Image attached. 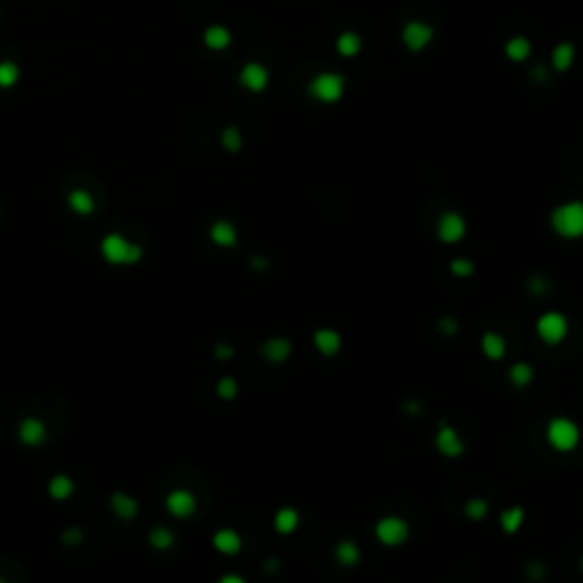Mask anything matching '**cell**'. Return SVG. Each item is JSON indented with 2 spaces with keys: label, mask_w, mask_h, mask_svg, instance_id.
Returning a JSON list of instances; mask_svg holds the SVG:
<instances>
[{
  "label": "cell",
  "mask_w": 583,
  "mask_h": 583,
  "mask_svg": "<svg viewBox=\"0 0 583 583\" xmlns=\"http://www.w3.org/2000/svg\"><path fill=\"white\" fill-rule=\"evenodd\" d=\"M581 438H583L581 426L572 417L556 415L545 426V440L549 449L556 451V454H563V456L574 454L581 445Z\"/></svg>",
  "instance_id": "cell-1"
},
{
  "label": "cell",
  "mask_w": 583,
  "mask_h": 583,
  "mask_svg": "<svg viewBox=\"0 0 583 583\" xmlns=\"http://www.w3.org/2000/svg\"><path fill=\"white\" fill-rule=\"evenodd\" d=\"M335 46H338V53L342 57H356L360 48H363V39H360L358 32H342Z\"/></svg>",
  "instance_id": "cell-30"
},
{
  "label": "cell",
  "mask_w": 583,
  "mask_h": 583,
  "mask_svg": "<svg viewBox=\"0 0 583 583\" xmlns=\"http://www.w3.org/2000/svg\"><path fill=\"white\" fill-rule=\"evenodd\" d=\"M215 358L219 360V363H228V360L235 358V347L228 342H217L215 344Z\"/></svg>",
  "instance_id": "cell-38"
},
{
  "label": "cell",
  "mask_w": 583,
  "mask_h": 583,
  "mask_svg": "<svg viewBox=\"0 0 583 583\" xmlns=\"http://www.w3.org/2000/svg\"><path fill=\"white\" fill-rule=\"evenodd\" d=\"M67 203H69V210L73 212V215H78V217H89V215H94V210H96L94 196L89 194L87 190H73V192H69Z\"/></svg>",
  "instance_id": "cell-24"
},
{
  "label": "cell",
  "mask_w": 583,
  "mask_h": 583,
  "mask_svg": "<svg viewBox=\"0 0 583 583\" xmlns=\"http://www.w3.org/2000/svg\"><path fill=\"white\" fill-rule=\"evenodd\" d=\"M574 57H577V48H574L570 41H563V44H558L552 53V67L558 73H565L570 71V67L574 64Z\"/></svg>",
  "instance_id": "cell-26"
},
{
  "label": "cell",
  "mask_w": 583,
  "mask_h": 583,
  "mask_svg": "<svg viewBox=\"0 0 583 583\" xmlns=\"http://www.w3.org/2000/svg\"><path fill=\"white\" fill-rule=\"evenodd\" d=\"M524 574H527V579L533 583H543L547 579V570L540 561H529L524 565Z\"/></svg>",
  "instance_id": "cell-37"
},
{
  "label": "cell",
  "mask_w": 583,
  "mask_h": 583,
  "mask_svg": "<svg viewBox=\"0 0 583 583\" xmlns=\"http://www.w3.org/2000/svg\"><path fill=\"white\" fill-rule=\"evenodd\" d=\"M221 146H224L228 153L242 151V133H240V128L226 126L224 130H221Z\"/></svg>",
  "instance_id": "cell-34"
},
{
  "label": "cell",
  "mask_w": 583,
  "mask_h": 583,
  "mask_svg": "<svg viewBox=\"0 0 583 583\" xmlns=\"http://www.w3.org/2000/svg\"><path fill=\"white\" fill-rule=\"evenodd\" d=\"M149 545L153 547V549H158V552H167V549H171L176 545V533L171 531L169 527H153L151 529V533H149Z\"/></svg>",
  "instance_id": "cell-28"
},
{
  "label": "cell",
  "mask_w": 583,
  "mask_h": 583,
  "mask_svg": "<svg viewBox=\"0 0 583 583\" xmlns=\"http://www.w3.org/2000/svg\"><path fill=\"white\" fill-rule=\"evenodd\" d=\"M463 515L467 517L470 522H483L486 517L490 515V502L486 497H470L467 502L463 504Z\"/></svg>",
  "instance_id": "cell-27"
},
{
  "label": "cell",
  "mask_w": 583,
  "mask_h": 583,
  "mask_svg": "<svg viewBox=\"0 0 583 583\" xmlns=\"http://www.w3.org/2000/svg\"><path fill=\"white\" fill-rule=\"evenodd\" d=\"M251 269L253 272H267L269 269V260L265 256H251Z\"/></svg>",
  "instance_id": "cell-40"
},
{
  "label": "cell",
  "mask_w": 583,
  "mask_h": 583,
  "mask_svg": "<svg viewBox=\"0 0 583 583\" xmlns=\"http://www.w3.org/2000/svg\"><path fill=\"white\" fill-rule=\"evenodd\" d=\"M217 583H249L246 581L242 574H235V572H228V574H224V577H219V581Z\"/></svg>",
  "instance_id": "cell-42"
},
{
  "label": "cell",
  "mask_w": 583,
  "mask_h": 583,
  "mask_svg": "<svg viewBox=\"0 0 583 583\" xmlns=\"http://www.w3.org/2000/svg\"><path fill=\"white\" fill-rule=\"evenodd\" d=\"M527 290L533 294V297H545V294L552 290V283L547 281L545 276L540 274H533L529 281H527Z\"/></svg>",
  "instance_id": "cell-36"
},
{
  "label": "cell",
  "mask_w": 583,
  "mask_h": 583,
  "mask_svg": "<svg viewBox=\"0 0 583 583\" xmlns=\"http://www.w3.org/2000/svg\"><path fill=\"white\" fill-rule=\"evenodd\" d=\"M508 383L513 385L515 390H527L529 385L536 381V369H533L531 363L527 360H517L511 367H508Z\"/></svg>",
  "instance_id": "cell-22"
},
{
  "label": "cell",
  "mask_w": 583,
  "mask_h": 583,
  "mask_svg": "<svg viewBox=\"0 0 583 583\" xmlns=\"http://www.w3.org/2000/svg\"><path fill=\"white\" fill-rule=\"evenodd\" d=\"M21 80V67L12 60L0 62V89H12Z\"/></svg>",
  "instance_id": "cell-31"
},
{
  "label": "cell",
  "mask_w": 583,
  "mask_h": 583,
  "mask_svg": "<svg viewBox=\"0 0 583 583\" xmlns=\"http://www.w3.org/2000/svg\"><path fill=\"white\" fill-rule=\"evenodd\" d=\"M278 568H281V561H278V558H269V561L265 563V570H267V572H276Z\"/></svg>",
  "instance_id": "cell-43"
},
{
  "label": "cell",
  "mask_w": 583,
  "mask_h": 583,
  "mask_svg": "<svg viewBox=\"0 0 583 583\" xmlns=\"http://www.w3.org/2000/svg\"><path fill=\"white\" fill-rule=\"evenodd\" d=\"M410 533H413V529H410V522L406 520V517H401V515L390 513V515L379 517V520L374 522V538H376V543L383 545V547H388V549L404 547L410 540Z\"/></svg>",
  "instance_id": "cell-4"
},
{
  "label": "cell",
  "mask_w": 583,
  "mask_h": 583,
  "mask_svg": "<svg viewBox=\"0 0 583 583\" xmlns=\"http://www.w3.org/2000/svg\"><path fill=\"white\" fill-rule=\"evenodd\" d=\"M212 547H215V552H219L221 556H237L242 552L244 547V540L242 536L231 527H224V529H217L212 533Z\"/></svg>",
  "instance_id": "cell-16"
},
{
  "label": "cell",
  "mask_w": 583,
  "mask_h": 583,
  "mask_svg": "<svg viewBox=\"0 0 583 583\" xmlns=\"http://www.w3.org/2000/svg\"><path fill=\"white\" fill-rule=\"evenodd\" d=\"M272 524L278 536H292V533H297L301 527V515L294 506H283L274 513Z\"/></svg>",
  "instance_id": "cell-21"
},
{
  "label": "cell",
  "mask_w": 583,
  "mask_h": 583,
  "mask_svg": "<svg viewBox=\"0 0 583 583\" xmlns=\"http://www.w3.org/2000/svg\"><path fill=\"white\" fill-rule=\"evenodd\" d=\"M215 394L221 401H235L240 397V383H237L233 376H221L215 385Z\"/></svg>",
  "instance_id": "cell-32"
},
{
  "label": "cell",
  "mask_w": 583,
  "mask_h": 583,
  "mask_svg": "<svg viewBox=\"0 0 583 583\" xmlns=\"http://www.w3.org/2000/svg\"><path fill=\"white\" fill-rule=\"evenodd\" d=\"M479 349L483 353V358L490 360V363H502L508 356V340L497 331H483L479 340Z\"/></svg>",
  "instance_id": "cell-14"
},
{
  "label": "cell",
  "mask_w": 583,
  "mask_h": 583,
  "mask_svg": "<svg viewBox=\"0 0 583 583\" xmlns=\"http://www.w3.org/2000/svg\"><path fill=\"white\" fill-rule=\"evenodd\" d=\"M16 438H19V442L23 447L37 449L48 440V426H46L44 420H39V417H26V420L19 422Z\"/></svg>",
  "instance_id": "cell-11"
},
{
  "label": "cell",
  "mask_w": 583,
  "mask_h": 583,
  "mask_svg": "<svg viewBox=\"0 0 583 583\" xmlns=\"http://www.w3.org/2000/svg\"><path fill=\"white\" fill-rule=\"evenodd\" d=\"M82 538H85V536H82L80 529H67V531L62 533V543L64 545H80Z\"/></svg>",
  "instance_id": "cell-39"
},
{
  "label": "cell",
  "mask_w": 583,
  "mask_h": 583,
  "mask_svg": "<svg viewBox=\"0 0 583 583\" xmlns=\"http://www.w3.org/2000/svg\"><path fill=\"white\" fill-rule=\"evenodd\" d=\"M404 408H406V413H408V415H413V417H420V415H422V410H424V408H422V404H420V401H417V399H408Z\"/></svg>",
  "instance_id": "cell-41"
},
{
  "label": "cell",
  "mask_w": 583,
  "mask_h": 583,
  "mask_svg": "<svg viewBox=\"0 0 583 583\" xmlns=\"http://www.w3.org/2000/svg\"><path fill=\"white\" fill-rule=\"evenodd\" d=\"M240 85L244 89H249L251 94L265 92L267 85H269V71H267V67H262L260 62L244 64L242 71H240Z\"/></svg>",
  "instance_id": "cell-15"
},
{
  "label": "cell",
  "mask_w": 583,
  "mask_h": 583,
  "mask_svg": "<svg viewBox=\"0 0 583 583\" xmlns=\"http://www.w3.org/2000/svg\"><path fill=\"white\" fill-rule=\"evenodd\" d=\"M76 495V483L69 474H55L51 476V481H48V497L53 499V502H67Z\"/></svg>",
  "instance_id": "cell-23"
},
{
  "label": "cell",
  "mask_w": 583,
  "mask_h": 583,
  "mask_svg": "<svg viewBox=\"0 0 583 583\" xmlns=\"http://www.w3.org/2000/svg\"><path fill=\"white\" fill-rule=\"evenodd\" d=\"M231 41H233L231 30L224 28V26H210L208 30L203 32L205 48H210V51H215V53L226 51V48L231 46Z\"/></svg>",
  "instance_id": "cell-25"
},
{
  "label": "cell",
  "mask_w": 583,
  "mask_h": 583,
  "mask_svg": "<svg viewBox=\"0 0 583 583\" xmlns=\"http://www.w3.org/2000/svg\"><path fill=\"white\" fill-rule=\"evenodd\" d=\"M474 272H476L474 260L465 258V256L454 258V260L449 262V274L454 276V278H458V281H465V278H472V276H474Z\"/></svg>",
  "instance_id": "cell-33"
},
{
  "label": "cell",
  "mask_w": 583,
  "mask_h": 583,
  "mask_svg": "<svg viewBox=\"0 0 583 583\" xmlns=\"http://www.w3.org/2000/svg\"><path fill=\"white\" fill-rule=\"evenodd\" d=\"M308 92L319 103H338L344 96V78L333 71L319 73V76L312 78Z\"/></svg>",
  "instance_id": "cell-7"
},
{
  "label": "cell",
  "mask_w": 583,
  "mask_h": 583,
  "mask_svg": "<svg viewBox=\"0 0 583 583\" xmlns=\"http://www.w3.org/2000/svg\"><path fill=\"white\" fill-rule=\"evenodd\" d=\"M401 41H404V46L410 53H422L433 41V28L422 21H410L406 23L404 32H401Z\"/></svg>",
  "instance_id": "cell-12"
},
{
  "label": "cell",
  "mask_w": 583,
  "mask_h": 583,
  "mask_svg": "<svg viewBox=\"0 0 583 583\" xmlns=\"http://www.w3.org/2000/svg\"><path fill=\"white\" fill-rule=\"evenodd\" d=\"M435 235H438V240L442 244H447V246L463 242L465 235H467L465 217L461 215V212H454V210L442 212V215L438 217V224H435Z\"/></svg>",
  "instance_id": "cell-8"
},
{
  "label": "cell",
  "mask_w": 583,
  "mask_h": 583,
  "mask_svg": "<svg viewBox=\"0 0 583 583\" xmlns=\"http://www.w3.org/2000/svg\"><path fill=\"white\" fill-rule=\"evenodd\" d=\"M312 347H315V351L322 358L333 360V358H338L340 353H342L344 338H342L340 331H335V328L322 326V328H317V331L312 333Z\"/></svg>",
  "instance_id": "cell-10"
},
{
  "label": "cell",
  "mask_w": 583,
  "mask_h": 583,
  "mask_svg": "<svg viewBox=\"0 0 583 583\" xmlns=\"http://www.w3.org/2000/svg\"><path fill=\"white\" fill-rule=\"evenodd\" d=\"M497 524H499V529H502L504 536L513 538L524 529V524H527V511H524V506H520V504L506 506L504 511L499 513Z\"/></svg>",
  "instance_id": "cell-17"
},
{
  "label": "cell",
  "mask_w": 583,
  "mask_h": 583,
  "mask_svg": "<svg viewBox=\"0 0 583 583\" xmlns=\"http://www.w3.org/2000/svg\"><path fill=\"white\" fill-rule=\"evenodd\" d=\"M292 353H294V344L285 335H274V338L265 340V344L260 347V356L269 365H285L292 358Z\"/></svg>",
  "instance_id": "cell-13"
},
{
  "label": "cell",
  "mask_w": 583,
  "mask_h": 583,
  "mask_svg": "<svg viewBox=\"0 0 583 583\" xmlns=\"http://www.w3.org/2000/svg\"><path fill=\"white\" fill-rule=\"evenodd\" d=\"M110 508L121 522H133L139 515V502L133 495H128V492H112Z\"/></svg>",
  "instance_id": "cell-20"
},
{
  "label": "cell",
  "mask_w": 583,
  "mask_h": 583,
  "mask_svg": "<svg viewBox=\"0 0 583 583\" xmlns=\"http://www.w3.org/2000/svg\"><path fill=\"white\" fill-rule=\"evenodd\" d=\"M210 242L219 246V249H235L237 242H240V233L233 221L228 219H217L215 224L210 226Z\"/></svg>",
  "instance_id": "cell-18"
},
{
  "label": "cell",
  "mask_w": 583,
  "mask_h": 583,
  "mask_svg": "<svg viewBox=\"0 0 583 583\" xmlns=\"http://www.w3.org/2000/svg\"><path fill=\"white\" fill-rule=\"evenodd\" d=\"M549 226L561 240H581L583 237V201H568L556 205L549 215Z\"/></svg>",
  "instance_id": "cell-3"
},
{
  "label": "cell",
  "mask_w": 583,
  "mask_h": 583,
  "mask_svg": "<svg viewBox=\"0 0 583 583\" xmlns=\"http://www.w3.org/2000/svg\"><path fill=\"white\" fill-rule=\"evenodd\" d=\"M101 256L108 265L130 267V265H137L144 258V246L128 240L121 233H108L101 240Z\"/></svg>",
  "instance_id": "cell-2"
},
{
  "label": "cell",
  "mask_w": 583,
  "mask_h": 583,
  "mask_svg": "<svg viewBox=\"0 0 583 583\" xmlns=\"http://www.w3.org/2000/svg\"><path fill=\"white\" fill-rule=\"evenodd\" d=\"M164 508H167V513L171 517H176V520H190V517L196 513V508H199V502H196V495L192 490L176 488L164 497Z\"/></svg>",
  "instance_id": "cell-9"
},
{
  "label": "cell",
  "mask_w": 583,
  "mask_h": 583,
  "mask_svg": "<svg viewBox=\"0 0 583 583\" xmlns=\"http://www.w3.org/2000/svg\"><path fill=\"white\" fill-rule=\"evenodd\" d=\"M438 331H440V335H445V338H456L458 331H461V322H458L454 315H442L438 319Z\"/></svg>",
  "instance_id": "cell-35"
},
{
  "label": "cell",
  "mask_w": 583,
  "mask_h": 583,
  "mask_svg": "<svg viewBox=\"0 0 583 583\" xmlns=\"http://www.w3.org/2000/svg\"><path fill=\"white\" fill-rule=\"evenodd\" d=\"M0 583H5V579H3V577H0Z\"/></svg>",
  "instance_id": "cell-45"
},
{
  "label": "cell",
  "mask_w": 583,
  "mask_h": 583,
  "mask_svg": "<svg viewBox=\"0 0 583 583\" xmlns=\"http://www.w3.org/2000/svg\"><path fill=\"white\" fill-rule=\"evenodd\" d=\"M579 570H581V574H583V554L579 556Z\"/></svg>",
  "instance_id": "cell-44"
},
{
  "label": "cell",
  "mask_w": 583,
  "mask_h": 583,
  "mask_svg": "<svg viewBox=\"0 0 583 583\" xmlns=\"http://www.w3.org/2000/svg\"><path fill=\"white\" fill-rule=\"evenodd\" d=\"M433 447L442 458H447V461H458V458H463L467 451V445H465L461 431H458L451 422H445V420L438 424V431L433 435Z\"/></svg>",
  "instance_id": "cell-6"
},
{
  "label": "cell",
  "mask_w": 583,
  "mask_h": 583,
  "mask_svg": "<svg viewBox=\"0 0 583 583\" xmlns=\"http://www.w3.org/2000/svg\"><path fill=\"white\" fill-rule=\"evenodd\" d=\"M504 51H506V57L511 62H524L531 55V41L527 37H522V35L513 37V39L506 41Z\"/></svg>",
  "instance_id": "cell-29"
},
{
  "label": "cell",
  "mask_w": 583,
  "mask_h": 583,
  "mask_svg": "<svg viewBox=\"0 0 583 583\" xmlns=\"http://www.w3.org/2000/svg\"><path fill=\"white\" fill-rule=\"evenodd\" d=\"M536 335L545 347H561L570 335V319L561 310H545L536 319Z\"/></svg>",
  "instance_id": "cell-5"
},
{
  "label": "cell",
  "mask_w": 583,
  "mask_h": 583,
  "mask_svg": "<svg viewBox=\"0 0 583 583\" xmlns=\"http://www.w3.org/2000/svg\"><path fill=\"white\" fill-rule=\"evenodd\" d=\"M333 558H335V563H338L340 568L351 570V568H356L360 561H363V549H360V545L356 543V540L342 538L340 543L333 547Z\"/></svg>",
  "instance_id": "cell-19"
}]
</instances>
